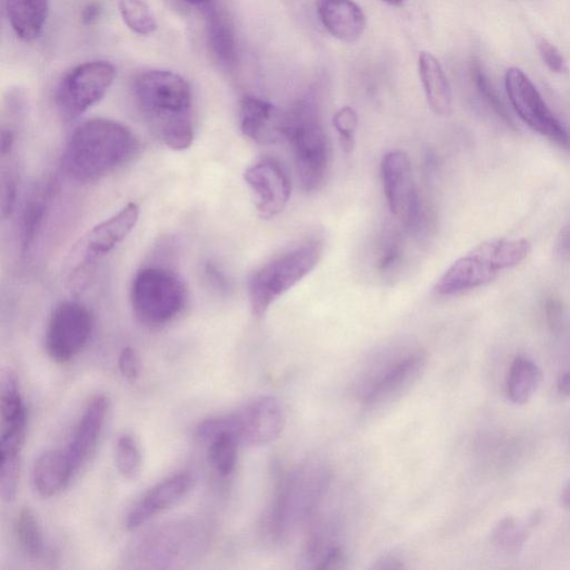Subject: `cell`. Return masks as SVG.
I'll list each match as a JSON object with an SVG mask.
<instances>
[{
	"label": "cell",
	"mask_w": 570,
	"mask_h": 570,
	"mask_svg": "<svg viewBox=\"0 0 570 570\" xmlns=\"http://www.w3.org/2000/svg\"><path fill=\"white\" fill-rule=\"evenodd\" d=\"M132 89L142 120L168 149L181 152L191 148L194 95L184 77L171 71H146L135 76Z\"/></svg>",
	"instance_id": "obj_1"
},
{
	"label": "cell",
	"mask_w": 570,
	"mask_h": 570,
	"mask_svg": "<svg viewBox=\"0 0 570 570\" xmlns=\"http://www.w3.org/2000/svg\"><path fill=\"white\" fill-rule=\"evenodd\" d=\"M138 149V140L128 127L108 119H92L71 135L63 165L77 182H97L131 162Z\"/></svg>",
	"instance_id": "obj_2"
},
{
	"label": "cell",
	"mask_w": 570,
	"mask_h": 570,
	"mask_svg": "<svg viewBox=\"0 0 570 570\" xmlns=\"http://www.w3.org/2000/svg\"><path fill=\"white\" fill-rule=\"evenodd\" d=\"M209 545V532L196 520L169 522L137 538L126 553L134 568H172L191 561Z\"/></svg>",
	"instance_id": "obj_3"
},
{
	"label": "cell",
	"mask_w": 570,
	"mask_h": 570,
	"mask_svg": "<svg viewBox=\"0 0 570 570\" xmlns=\"http://www.w3.org/2000/svg\"><path fill=\"white\" fill-rule=\"evenodd\" d=\"M322 253L323 243L311 239L273 258L253 272L248 284L253 314L262 318L277 299L315 269Z\"/></svg>",
	"instance_id": "obj_4"
},
{
	"label": "cell",
	"mask_w": 570,
	"mask_h": 570,
	"mask_svg": "<svg viewBox=\"0 0 570 570\" xmlns=\"http://www.w3.org/2000/svg\"><path fill=\"white\" fill-rule=\"evenodd\" d=\"M284 139L293 147L305 191H318L327 175L330 153L326 135L312 102H299L284 113Z\"/></svg>",
	"instance_id": "obj_5"
},
{
	"label": "cell",
	"mask_w": 570,
	"mask_h": 570,
	"mask_svg": "<svg viewBox=\"0 0 570 570\" xmlns=\"http://www.w3.org/2000/svg\"><path fill=\"white\" fill-rule=\"evenodd\" d=\"M186 301L183 280L168 268L141 269L133 280L132 309L136 319L145 325L159 327L172 322L184 310Z\"/></svg>",
	"instance_id": "obj_6"
},
{
	"label": "cell",
	"mask_w": 570,
	"mask_h": 570,
	"mask_svg": "<svg viewBox=\"0 0 570 570\" xmlns=\"http://www.w3.org/2000/svg\"><path fill=\"white\" fill-rule=\"evenodd\" d=\"M382 176L391 213L408 234L423 240L431 230L432 216L419 196L409 157L402 151L386 154Z\"/></svg>",
	"instance_id": "obj_7"
},
{
	"label": "cell",
	"mask_w": 570,
	"mask_h": 570,
	"mask_svg": "<svg viewBox=\"0 0 570 570\" xmlns=\"http://www.w3.org/2000/svg\"><path fill=\"white\" fill-rule=\"evenodd\" d=\"M115 77L114 65L106 61L87 62L73 69L57 89L60 114L67 121L78 119L104 99Z\"/></svg>",
	"instance_id": "obj_8"
},
{
	"label": "cell",
	"mask_w": 570,
	"mask_h": 570,
	"mask_svg": "<svg viewBox=\"0 0 570 570\" xmlns=\"http://www.w3.org/2000/svg\"><path fill=\"white\" fill-rule=\"evenodd\" d=\"M324 483V472L313 467L294 471L281 481L269 515L271 532L280 536L305 518L315 505Z\"/></svg>",
	"instance_id": "obj_9"
},
{
	"label": "cell",
	"mask_w": 570,
	"mask_h": 570,
	"mask_svg": "<svg viewBox=\"0 0 570 570\" xmlns=\"http://www.w3.org/2000/svg\"><path fill=\"white\" fill-rule=\"evenodd\" d=\"M509 101L521 119L532 129L570 150V133L546 106L530 77L520 69L511 67L505 77Z\"/></svg>",
	"instance_id": "obj_10"
},
{
	"label": "cell",
	"mask_w": 570,
	"mask_h": 570,
	"mask_svg": "<svg viewBox=\"0 0 570 570\" xmlns=\"http://www.w3.org/2000/svg\"><path fill=\"white\" fill-rule=\"evenodd\" d=\"M92 325V315L84 305L74 301L61 303L47 325V355L60 364L72 361L86 347Z\"/></svg>",
	"instance_id": "obj_11"
},
{
	"label": "cell",
	"mask_w": 570,
	"mask_h": 570,
	"mask_svg": "<svg viewBox=\"0 0 570 570\" xmlns=\"http://www.w3.org/2000/svg\"><path fill=\"white\" fill-rule=\"evenodd\" d=\"M241 446L260 447L275 441L285 425V412L272 397L257 398L231 414L220 417Z\"/></svg>",
	"instance_id": "obj_12"
},
{
	"label": "cell",
	"mask_w": 570,
	"mask_h": 570,
	"mask_svg": "<svg viewBox=\"0 0 570 570\" xmlns=\"http://www.w3.org/2000/svg\"><path fill=\"white\" fill-rule=\"evenodd\" d=\"M425 367L426 356L422 351H413L380 368L363 387L365 409L376 411L398 401L414 386Z\"/></svg>",
	"instance_id": "obj_13"
},
{
	"label": "cell",
	"mask_w": 570,
	"mask_h": 570,
	"mask_svg": "<svg viewBox=\"0 0 570 570\" xmlns=\"http://www.w3.org/2000/svg\"><path fill=\"white\" fill-rule=\"evenodd\" d=\"M499 272L493 240H488L458 259L441 277L435 293L442 297H454L479 289L495 280Z\"/></svg>",
	"instance_id": "obj_14"
},
{
	"label": "cell",
	"mask_w": 570,
	"mask_h": 570,
	"mask_svg": "<svg viewBox=\"0 0 570 570\" xmlns=\"http://www.w3.org/2000/svg\"><path fill=\"white\" fill-rule=\"evenodd\" d=\"M245 179L262 219H273L287 208L293 184L287 171L278 162L268 159L255 164L246 171Z\"/></svg>",
	"instance_id": "obj_15"
},
{
	"label": "cell",
	"mask_w": 570,
	"mask_h": 570,
	"mask_svg": "<svg viewBox=\"0 0 570 570\" xmlns=\"http://www.w3.org/2000/svg\"><path fill=\"white\" fill-rule=\"evenodd\" d=\"M195 485L189 472H178L151 488L129 510L125 520L127 531L146 525L154 517L178 504Z\"/></svg>",
	"instance_id": "obj_16"
},
{
	"label": "cell",
	"mask_w": 570,
	"mask_h": 570,
	"mask_svg": "<svg viewBox=\"0 0 570 570\" xmlns=\"http://www.w3.org/2000/svg\"><path fill=\"white\" fill-rule=\"evenodd\" d=\"M110 409L106 395L92 397L83 411L72 439L65 448L77 472L97 448Z\"/></svg>",
	"instance_id": "obj_17"
},
{
	"label": "cell",
	"mask_w": 570,
	"mask_h": 570,
	"mask_svg": "<svg viewBox=\"0 0 570 570\" xmlns=\"http://www.w3.org/2000/svg\"><path fill=\"white\" fill-rule=\"evenodd\" d=\"M138 218V206L128 203L116 214L92 227L84 241V262L90 264L95 259L112 252L133 231Z\"/></svg>",
	"instance_id": "obj_18"
},
{
	"label": "cell",
	"mask_w": 570,
	"mask_h": 570,
	"mask_svg": "<svg viewBox=\"0 0 570 570\" xmlns=\"http://www.w3.org/2000/svg\"><path fill=\"white\" fill-rule=\"evenodd\" d=\"M240 126L243 133L260 146H271L284 139V113L258 98L243 100Z\"/></svg>",
	"instance_id": "obj_19"
},
{
	"label": "cell",
	"mask_w": 570,
	"mask_h": 570,
	"mask_svg": "<svg viewBox=\"0 0 570 570\" xmlns=\"http://www.w3.org/2000/svg\"><path fill=\"white\" fill-rule=\"evenodd\" d=\"M319 17L327 32L345 41L355 42L365 29V16L354 0H317Z\"/></svg>",
	"instance_id": "obj_20"
},
{
	"label": "cell",
	"mask_w": 570,
	"mask_h": 570,
	"mask_svg": "<svg viewBox=\"0 0 570 570\" xmlns=\"http://www.w3.org/2000/svg\"><path fill=\"white\" fill-rule=\"evenodd\" d=\"M75 473L66 449L46 450L33 469L34 488L41 498L55 497L69 486Z\"/></svg>",
	"instance_id": "obj_21"
},
{
	"label": "cell",
	"mask_w": 570,
	"mask_h": 570,
	"mask_svg": "<svg viewBox=\"0 0 570 570\" xmlns=\"http://www.w3.org/2000/svg\"><path fill=\"white\" fill-rule=\"evenodd\" d=\"M419 74L426 101L432 110L441 116L450 115L453 112V94L439 61L431 53L421 52Z\"/></svg>",
	"instance_id": "obj_22"
},
{
	"label": "cell",
	"mask_w": 570,
	"mask_h": 570,
	"mask_svg": "<svg viewBox=\"0 0 570 570\" xmlns=\"http://www.w3.org/2000/svg\"><path fill=\"white\" fill-rule=\"evenodd\" d=\"M9 22L21 39L38 38L50 12V0H4Z\"/></svg>",
	"instance_id": "obj_23"
},
{
	"label": "cell",
	"mask_w": 570,
	"mask_h": 570,
	"mask_svg": "<svg viewBox=\"0 0 570 570\" xmlns=\"http://www.w3.org/2000/svg\"><path fill=\"white\" fill-rule=\"evenodd\" d=\"M206 30L210 51L215 61L230 69L236 62V40L233 24L228 15L220 8L207 7Z\"/></svg>",
	"instance_id": "obj_24"
},
{
	"label": "cell",
	"mask_w": 570,
	"mask_h": 570,
	"mask_svg": "<svg viewBox=\"0 0 570 570\" xmlns=\"http://www.w3.org/2000/svg\"><path fill=\"white\" fill-rule=\"evenodd\" d=\"M55 186L52 181L38 184L26 201L21 221V248L26 255L35 243L47 210L53 199Z\"/></svg>",
	"instance_id": "obj_25"
},
{
	"label": "cell",
	"mask_w": 570,
	"mask_h": 570,
	"mask_svg": "<svg viewBox=\"0 0 570 570\" xmlns=\"http://www.w3.org/2000/svg\"><path fill=\"white\" fill-rule=\"evenodd\" d=\"M542 382V371L529 358L518 357L509 369L506 392L515 405L528 404L537 392Z\"/></svg>",
	"instance_id": "obj_26"
},
{
	"label": "cell",
	"mask_w": 570,
	"mask_h": 570,
	"mask_svg": "<svg viewBox=\"0 0 570 570\" xmlns=\"http://www.w3.org/2000/svg\"><path fill=\"white\" fill-rule=\"evenodd\" d=\"M405 232L400 227H388L380 237L375 255L380 274L394 275L401 268L406 256Z\"/></svg>",
	"instance_id": "obj_27"
},
{
	"label": "cell",
	"mask_w": 570,
	"mask_h": 570,
	"mask_svg": "<svg viewBox=\"0 0 570 570\" xmlns=\"http://www.w3.org/2000/svg\"><path fill=\"white\" fill-rule=\"evenodd\" d=\"M119 10L126 26L135 34L148 36L158 29V22L145 0H119Z\"/></svg>",
	"instance_id": "obj_28"
},
{
	"label": "cell",
	"mask_w": 570,
	"mask_h": 570,
	"mask_svg": "<svg viewBox=\"0 0 570 570\" xmlns=\"http://www.w3.org/2000/svg\"><path fill=\"white\" fill-rule=\"evenodd\" d=\"M16 535L22 549L33 558L42 554V538L35 513L29 508L20 511L16 519Z\"/></svg>",
	"instance_id": "obj_29"
},
{
	"label": "cell",
	"mask_w": 570,
	"mask_h": 570,
	"mask_svg": "<svg viewBox=\"0 0 570 570\" xmlns=\"http://www.w3.org/2000/svg\"><path fill=\"white\" fill-rule=\"evenodd\" d=\"M117 470L125 480L135 481L141 470V451L136 439L131 435H122L115 447Z\"/></svg>",
	"instance_id": "obj_30"
},
{
	"label": "cell",
	"mask_w": 570,
	"mask_h": 570,
	"mask_svg": "<svg viewBox=\"0 0 570 570\" xmlns=\"http://www.w3.org/2000/svg\"><path fill=\"white\" fill-rule=\"evenodd\" d=\"M526 537L528 529L513 517L503 519L494 533L495 543L508 552L519 550Z\"/></svg>",
	"instance_id": "obj_31"
},
{
	"label": "cell",
	"mask_w": 570,
	"mask_h": 570,
	"mask_svg": "<svg viewBox=\"0 0 570 570\" xmlns=\"http://www.w3.org/2000/svg\"><path fill=\"white\" fill-rule=\"evenodd\" d=\"M334 125L339 135L343 150L351 153L356 147V134L358 131V115L352 108L342 109L334 117Z\"/></svg>",
	"instance_id": "obj_32"
},
{
	"label": "cell",
	"mask_w": 570,
	"mask_h": 570,
	"mask_svg": "<svg viewBox=\"0 0 570 570\" xmlns=\"http://www.w3.org/2000/svg\"><path fill=\"white\" fill-rule=\"evenodd\" d=\"M473 78L486 102L492 107L497 115H499L506 123L512 126V121L509 117L504 103L501 102L500 98H498L497 91L493 87L492 83H490L487 76L484 74L480 65H474Z\"/></svg>",
	"instance_id": "obj_33"
},
{
	"label": "cell",
	"mask_w": 570,
	"mask_h": 570,
	"mask_svg": "<svg viewBox=\"0 0 570 570\" xmlns=\"http://www.w3.org/2000/svg\"><path fill=\"white\" fill-rule=\"evenodd\" d=\"M18 173L14 166L3 170L2 174V214L9 218L16 205Z\"/></svg>",
	"instance_id": "obj_34"
},
{
	"label": "cell",
	"mask_w": 570,
	"mask_h": 570,
	"mask_svg": "<svg viewBox=\"0 0 570 570\" xmlns=\"http://www.w3.org/2000/svg\"><path fill=\"white\" fill-rule=\"evenodd\" d=\"M540 54L546 66L554 73L561 74L566 72V62L556 49V47L545 38H541L537 42Z\"/></svg>",
	"instance_id": "obj_35"
},
{
	"label": "cell",
	"mask_w": 570,
	"mask_h": 570,
	"mask_svg": "<svg viewBox=\"0 0 570 570\" xmlns=\"http://www.w3.org/2000/svg\"><path fill=\"white\" fill-rule=\"evenodd\" d=\"M119 368L122 375L131 383H135L140 375V361L134 349L124 348L119 357Z\"/></svg>",
	"instance_id": "obj_36"
},
{
	"label": "cell",
	"mask_w": 570,
	"mask_h": 570,
	"mask_svg": "<svg viewBox=\"0 0 570 570\" xmlns=\"http://www.w3.org/2000/svg\"><path fill=\"white\" fill-rule=\"evenodd\" d=\"M102 14V8L98 3H89L82 11V22L90 25L97 22Z\"/></svg>",
	"instance_id": "obj_37"
},
{
	"label": "cell",
	"mask_w": 570,
	"mask_h": 570,
	"mask_svg": "<svg viewBox=\"0 0 570 570\" xmlns=\"http://www.w3.org/2000/svg\"><path fill=\"white\" fill-rule=\"evenodd\" d=\"M406 566L402 563V560L396 555H388L379 559L376 565L373 567L375 569H400Z\"/></svg>",
	"instance_id": "obj_38"
},
{
	"label": "cell",
	"mask_w": 570,
	"mask_h": 570,
	"mask_svg": "<svg viewBox=\"0 0 570 570\" xmlns=\"http://www.w3.org/2000/svg\"><path fill=\"white\" fill-rule=\"evenodd\" d=\"M558 301H549L547 306V315L552 327H557L560 321L561 309Z\"/></svg>",
	"instance_id": "obj_39"
},
{
	"label": "cell",
	"mask_w": 570,
	"mask_h": 570,
	"mask_svg": "<svg viewBox=\"0 0 570 570\" xmlns=\"http://www.w3.org/2000/svg\"><path fill=\"white\" fill-rule=\"evenodd\" d=\"M558 393L562 396H570V371L566 372L558 382Z\"/></svg>",
	"instance_id": "obj_40"
},
{
	"label": "cell",
	"mask_w": 570,
	"mask_h": 570,
	"mask_svg": "<svg viewBox=\"0 0 570 570\" xmlns=\"http://www.w3.org/2000/svg\"><path fill=\"white\" fill-rule=\"evenodd\" d=\"M561 501L567 509H570V482L562 492Z\"/></svg>",
	"instance_id": "obj_41"
},
{
	"label": "cell",
	"mask_w": 570,
	"mask_h": 570,
	"mask_svg": "<svg viewBox=\"0 0 570 570\" xmlns=\"http://www.w3.org/2000/svg\"><path fill=\"white\" fill-rule=\"evenodd\" d=\"M184 2L196 7H209L213 0H184Z\"/></svg>",
	"instance_id": "obj_42"
},
{
	"label": "cell",
	"mask_w": 570,
	"mask_h": 570,
	"mask_svg": "<svg viewBox=\"0 0 570 570\" xmlns=\"http://www.w3.org/2000/svg\"><path fill=\"white\" fill-rule=\"evenodd\" d=\"M384 2L393 7H401L405 3V0H384Z\"/></svg>",
	"instance_id": "obj_43"
}]
</instances>
